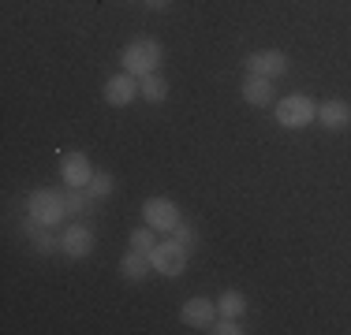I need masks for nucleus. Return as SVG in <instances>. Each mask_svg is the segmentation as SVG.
I'll list each match as a JSON object with an SVG mask.
<instances>
[{
    "mask_svg": "<svg viewBox=\"0 0 351 335\" xmlns=\"http://www.w3.org/2000/svg\"><path fill=\"white\" fill-rule=\"evenodd\" d=\"M161 60H165V49L157 38H131L120 49V67L128 75H135V79H142L149 71H161Z\"/></svg>",
    "mask_w": 351,
    "mask_h": 335,
    "instance_id": "1",
    "label": "nucleus"
},
{
    "mask_svg": "<svg viewBox=\"0 0 351 335\" xmlns=\"http://www.w3.org/2000/svg\"><path fill=\"white\" fill-rule=\"evenodd\" d=\"M27 213L34 216L38 224H45V228H60L64 220H71L68 205H64V190H53V187L30 190L27 194Z\"/></svg>",
    "mask_w": 351,
    "mask_h": 335,
    "instance_id": "2",
    "label": "nucleus"
},
{
    "mask_svg": "<svg viewBox=\"0 0 351 335\" xmlns=\"http://www.w3.org/2000/svg\"><path fill=\"white\" fill-rule=\"evenodd\" d=\"M273 116H277V123L284 131H303L317 123V100L306 97V94H291V97H280L277 105H273Z\"/></svg>",
    "mask_w": 351,
    "mask_h": 335,
    "instance_id": "3",
    "label": "nucleus"
},
{
    "mask_svg": "<svg viewBox=\"0 0 351 335\" xmlns=\"http://www.w3.org/2000/svg\"><path fill=\"white\" fill-rule=\"evenodd\" d=\"M187 257H191V250L176 239H161L149 250V265H154V272H161L165 280H176V276L187 272Z\"/></svg>",
    "mask_w": 351,
    "mask_h": 335,
    "instance_id": "4",
    "label": "nucleus"
},
{
    "mask_svg": "<svg viewBox=\"0 0 351 335\" xmlns=\"http://www.w3.org/2000/svg\"><path fill=\"white\" fill-rule=\"evenodd\" d=\"M180 205L172 198H146L142 201V224H149L157 234H172V228L180 224Z\"/></svg>",
    "mask_w": 351,
    "mask_h": 335,
    "instance_id": "5",
    "label": "nucleus"
},
{
    "mask_svg": "<svg viewBox=\"0 0 351 335\" xmlns=\"http://www.w3.org/2000/svg\"><path fill=\"white\" fill-rule=\"evenodd\" d=\"M243 67H247V75H258V79L277 82L280 75H288L291 60H288V53H280V49H258V53H250L243 60Z\"/></svg>",
    "mask_w": 351,
    "mask_h": 335,
    "instance_id": "6",
    "label": "nucleus"
},
{
    "mask_svg": "<svg viewBox=\"0 0 351 335\" xmlns=\"http://www.w3.org/2000/svg\"><path fill=\"white\" fill-rule=\"evenodd\" d=\"M94 246H97V239H94V231H90V224H82V220H75V224H68V228L60 231V254L71 257V261L90 257Z\"/></svg>",
    "mask_w": 351,
    "mask_h": 335,
    "instance_id": "7",
    "label": "nucleus"
},
{
    "mask_svg": "<svg viewBox=\"0 0 351 335\" xmlns=\"http://www.w3.org/2000/svg\"><path fill=\"white\" fill-rule=\"evenodd\" d=\"M60 179H64V187H90L94 164H90V157L82 149H71V153L60 157Z\"/></svg>",
    "mask_w": 351,
    "mask_h": 335,
    "instance_id": "8",
    "label": "nucleus"
},
{
    "mask_svg": "<svg viewBox=\"0 0 351 335\" xmlns=\"http://www.w3.org/2000/svg\"><path fill=\"white\" fill-rule=\"evenodd\" d=\"M135 100H138V79L135 75L120 71V75H112V79L105 82V105L128 108V105H135Z\"/></svg>",
    "mask_w": 351,
    "mask_h": 335,
    "instance_id": "9",
    "label": "nucleus"
},
{
    "mask_svg": "<svg viewBox=\"0 0 351 335\" xmlns=\"http://www.w3.org/2000/svg\"><path fill=\"white\" fill-rule=\"evenodd\" d=\"M317 123L325 131H348L351 127V100L344 97H329L317 105Z\"/></svg>",
    "mask_w": 351,
    "mask_h": 335,
    "instance_id": "10",
    "label": "nucleus"
},
{
    "mask_svg": "<svg viewBox=\"0 0 351 335\" xmlns=\"http://www.w3.org/2000/svg\"><path fill=\"white\" fill-rule=\"evenodd\" d=\"M180 321L187 324V328H210L217 321V302L210 298H187L180 309Z\"/></svg>",
    "mask_w": 351,
    "mask_h": 335,
    "instance_id": "11",
    "label": "nucleus"
},
{
    "mask_svg": "<svg viewBox=\"0 0 351 335\" xmlns=\"http://www.w3.org/2000/svg\"><path fill=\"white\" fill-rule=\"evenodd\" d=\"M239 94L250 108H265L273 105V79H258V75H247L243 86H239Z\"/></svg>",
    "mask_w": 351,
    "mask_h": 335,
    "instance_id": "12",
    "label": "nucleus"
},
{
    "mask_svg": "<svg viewBox=\"0 0 351 335\" xmlns=\"http://www.w3.org/2000/svg\"><path fill=\"white\" fill-rule=\"evenodd\" d=\"M149 272H154V265H149V254H142V250H128L120 257V276L128 283H142Z\"/></svg>",
    "mask_w": 351,
    "mask_h": 335,
    "instance_id": "13",
    "label": "nucleus"
},
{
    "mask_svg": "<svg viewBox=\"0 0 351 335\" xmlns=\"http://www.w3.org/2000/svg\"><path fill=\"white\" fill-rule=\"evenodd\" d=\"M64 205H68V216H71V220H79V216L94 213L101 201L90 194L86 187H64Z\"/></svg>",
    "mask_w": 351,
    "mask_h": 335,
    "instance_id": "14",
    "label": "nucleus"
},
{
    "mask_svg": "<svg viewBox=\"0 0 351 335\" xmlns=\"http://www.w3.org/2000/svg\"><path fill=\"white\" fill-rule=\"evenodd\" d=\"M138 97L146 100V105H165L169 100V79H165L161 71H149L138 79Z\"/></svg>",
    "mask_w": 351,
    "mask_h": 335,
    "instance_id": "15",
    "label": "nucleus"
},
{
    "mask_svg": "<svg viewBox=\"0 0 351 335\" xmlns=\"http://www.w3.org/2000/svg\"><path fill=\"white\" fill-rule=\"evenodd\" d=\"M243 313H247V295L243 291H224V295H217V317H232V321H239Z\"/></svg>",
    "mask_w": 351,
    "mask_h": 335,
    "instance_id": "16",
    "label": "nucleus"
},
{
    "mask_svg": "<svg viewBox=\"0 0 351 335\" xmlns=\"http://www.w3.org/2000/svg\"><path fill=\"white\" fill-rule=\"evenodd\" d=\"M30 246H34L41 257L60 254V234H56V228H41L38 234H30Z\"/></svg>",
    "mask_w": 351,
    "mask_h": 335,
    "instance_id": "17",
    "label": "nucleus"
},
{
    "mask_svg": "<svg viewBox=\"0 0 351 335\" xmlns=\"http://www.w3.org/2000/svg\"><path fill=\"white\" fill-rule=\"evenodd\" d=\"M128 242H131V250H142V254H149V250H154L161 239H157V231L149 228V224H142V228L131 231V239H128Z\"/></svg>",
    "mask_w": 351,
    "mask_h": 335,
    "instance_id": "18",
    "label": "nucleus"
},
{
    "mask_svg": "<svg viewBox=\"0 0 351 335\" xmlns=\"http://www.w3.org/2000/svg\"><path fill=\"white\" fill-rule=\"evenodd\" d=\"M90 194H94L97 201H105V198H112V190H116V179L108 172H94V179H90Z\"/></svg>",
    "mask_w": 351,
    "mask_h": 335,
    "instance_id": "19",
    "label": "nucleus"
},
{
    "mask_svg": "<svg viewBox=\"0 0 351 335\" xmlns=\"http://www.w3.org/2000/svg\"><path fill=\"white\" fill-rule=\"evenodd\" d=\"M172 239H176V242H183L187 250H195V246H198V231H195V224L180 220V224L172 228Z\"/></svg>",
    "mask_w": 351,
    "mask_h": 335,
    "instance_id": "20",
    "label": "nucleus"
},
{
    "mask_svg": "<svg viewBox=\"0 0 351 335\" xmlns=\"http://www.w3.org/2000/svg\"><path fill=\"white\" fill-rule=\"evenodd\" d=\"M206 332H213V335H243L247 328H239V321H232V317H217Z\"/></svg>",
    "mask_w": 351,
    "mask_h": 335,
    "instance_id": "21",
    "label": "nucleus"
},
{
    "mask_svg": "<svg viewBox=\"0 0 351 335\" xmlns=\"http://www.w3.org/2000/svg\"><path fill=\"white\" fill-rule=\"evenodd\" d=\"M142 4H146L149 12H165V8H169V0H142Z\"/></svg>",
    "mask_w": 351,
    "mask_h": 335,
    "instance_id": "22",
    "label": "nucleus"
}]
</instances>
